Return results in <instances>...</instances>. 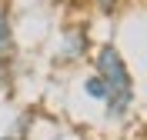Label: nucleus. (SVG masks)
Here are the masks:
<instances>
[{
  "mask_svg": "<svg viewBox=\"0 0 147 140\" xmlns=\"http://www.w3.org/2000/svg\"><path fill=\"white\" fill-rule=\"evenodd\" d=\"M0 140H13V137H0Z\"/></svg>",
  "mask_w": 147,
  "mask_h": 140,
  "instance_id": "obj_7",
  "label": "nucleus"
},
{
  "mask_svg": "<svg viewBox=\"0 0 147 140\" xmlns=\"http://www.w3.org/2000/svg\"><path fill=\"white\" fill-rule=\"evenodd\" d=\"M70 3H87V0H70Z\"/></svg>",
  "mask_w": 147,
  "mask_h": 140,
  "instance_id": "obj_6",
  "label": "nucleus"
},
{
  "mask_svg": "<svg viewBox=\"0 0 147 140\" xmlns=\"http://www.w3.org/2000/svg\"><path fill=\"white\" fill-rule=\"evenodd\" d=\"M57 54L64 57V60H80V57L90 54V33L84 23H74L60 33V47H57Z\"/></svg>",
  "mask_w": 147,
  "mask_h": 140,
  "instance_id": "obj_2",
  "label": "nucleus"
},
{
  "mask_svg": "<svg viewBox=\"0 0 147 140\" xmlns=\"http://www.w3.org/2000/svg\"><path fill=\"white\" fill-rule=\"evenodd\" d=\"M84 93H87V100H94V103H104V100H107V84H104L100 77H97V74L90 70V74L84 77Z\"/></svg>",
  "mask_w": 147,
  "mask_h": 140,
  "instance_id": "obj_4",
  "label": "nucleus"
},
{
  "mask_svg": "<svg viewBox=\"0 0 147 140\" xmlns=\"http://www.w3.org/2000/svg\"><path fill=\"white\" fill-rule=\"evenodd\" d=\"M10 64H13V17L10 7L0 0V80L7 77Z\"/></svg>",
  "mask_w": 147,
  "mask_h": 140,
  "instance_id": "obj_3",
  "label": "nucleus"
},
{
  "mask_svg": "<svg viewBox=\"0 0 147 140\" xmlns=\"http://www.w3.org/2000/svg\"><path fill=\"white\" fill-rule=\"evenodd\" d=\"M90 67L94 74L107 84V100H104V110H107L110 120H124L137 100V84H134V74H130L127 60L120 54V47L114 40H104L90 50Z\"/></svg>",
  "mask_w": 147,
  "mask_h": 140,
  "instance_id": "obj_1",
  "label": "nucleus"
},
{
  "mask_svg": "<svg viewBox=\"0 0 147 140\" xmlns=\"http://www.w3.org/2000/svg\"><path fill=\"white\" fill-rule=\"evenodd\" d=\"M87 3H90V7L100 13V17H114V13L124 7V0H87Z\"/></svg>",
  "mask_w": 147,
  "mask_h": 140,
  "instance_id": "obj_5",
  "label": "nucleus"
}]
</instances>
